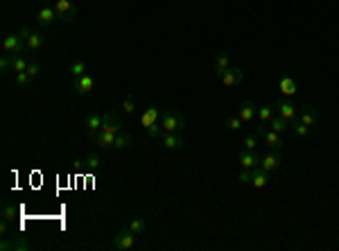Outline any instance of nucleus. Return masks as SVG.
Returning a JSON list of instances; mask_svg holds the SVG:
<instances>
[{
	"mask_svg": "<svg viewBox=\"0 0 339 251\" xmlns=\"http://www.w3.org/2000/svg\"><path fill=\"white\" fill-rule=\"evenodd\" d=\"M278 88H280V95L283 98H294L296 91H299V86H296L294 77L292 75H285V77H280V82H278Z\"/></svg>",
	"mask_w": 339,
	"mask_h": 251,
	"instance_id": "nucleus-18",
	"label": "nucleus"
},
{
	"mask_svg": "<svg viewBox=\"0 0 339 251\" xmlns=\"http://www.w3.org/2000/svg\"><path fill=\"white\" fill-rule=\"evenodd\" d=\"M290 131L294 136H299V138H308L310 136V131H312V129L310 127H305V125L301 123V120H299V118H296V120H292L290 123Z\"/></svg>",
	"mask_w": 339,
	"mask_h": 251,
	"instance_id": "nucleus-26",
	"label": "nucleus"
},
{
	"mask_svg": "<svg viewBox=\"0 0 339 251\" xmlns=\"http://www.w3.org/2000/svg\"><path fill=\"white\" fill-rule=\"evenodd\" d=\"M160 127H163V131H170V134H181L185 127L183 113L177 109L163 111V116H160Z\"/></svg>",
	"mask_w": 339,
	"mask_h": 251,
	"instance_id": "nucleus-2",
	"label": "nucleus"
},
{
	"mask_svg": "<svg viewBox=\"0 0 339 251\" xmlns=\"http://www.w3.org/2000/svg\"><path fill=\"white\" fill-rule=\"evenodd\" d=\"M86 70H88V66H86V62H81V59H77L73 66L68 68V73L73 75V77H81V75H86Z\"/></svg>",
	"mask_w": 339,
	"mask_h": 251,
	"instance_id": "nucleus-30",
	"label": "nucleus"
},
{
	"mask_svg": "<svg viewBox=\"0 0 339 251\" xmlns=\"http://www.w3.org/2000/svg\"><path fill=\"white\" fill-rule=\"evenodd\" d=\"M122 111H124V113H134V111H136V100L131 98V95L122 102Z\"/></svg>",
	"mask_w": 339,
	"mask_h": 251,
	"instance_id": "nucleus-38",
	"label": "nucleus"
},
{
	"mask_svg": "<svg viewBox=\"0 0 339 251\" xmlns=\"http://www.w3.org/2000/svg\"><path fill=\"white\" fill-rule=\"evenodd\" d=\"M145 134H147L149 138L159 141L160 136H163V127H160V123H154V125H149V127H145Z\"/></svg>",
	"mask_w": 339,
	"mask_h": 251,
	"instance_id": "nucleus-32",
	"label": "nucleus"
},
{
	"mask_svg": "<svg viewBox=\"0 0 339 251\" xmlns=\"http://www.w3.org/2000/svg\"><path fill=\"white\" fill-rule=\"evenodd\" d=\"M276 116H278V113H276V106L265 105V106H260V109H258V123H262V125H269Z\"/></svg>",
	"mask_w": 339,
	"mask_h": 251,
	"instance_id": "nucleus-25",
	"label": "nucleus"
},
{
	"mask_svg": "<svg viewBox=\"0 0 339 251\" xmlns=\"http://www.w3.org/2000/svg\"><path fill=\"white\" fill-rule=\"evenodd\" d=\"M238 163H240V167H244V170H253V167L260 166V156L256 152L242 149V152L238 154Z\"/></svg>",
	"mask_w": 339,
	"mask_h": 251,
	"instance_id": "nucleus-14",
	"label": "nucleus"
},
{
	"mask_svg": "<svg viewBox=\"0 0 339 251\" xmlns=\"http://www.w3.org/2000/svg\"><path fill=\"white\" fill-rule=\"evenodd\" d=\"M30 66V62L20 55H2L0 59V68L2 70H14V73H25Z\"/></svg>",
	"mask_w": 339,
	"mask_h": 251,
	"instance_id": "nucleus-4",
	"label": "nucleus"
},
{
	"mask_svg": "<svg viewBox=\"0 0 339 251\" xmlns=\"http://www.w3.org/2000/svg\"><path fill=\"white\" fill-rule=\"evenodd\" d=\"M7 229H9V222H0V233H7Z\"/></svg>",
	"mask_w": 339,
	"mask_h": 251,
	"instance_id": "nucleus-39",
	"label": "nucleus"
},
{
	"mask_svg": "<svg viewBox=\"0 0 339 251\" xmlns=\"http://www.w3.org/2000/svg\"><path fill=\"white\" fill-rule=\"evenodd\" d=\"M231 66V59H228L226 52H217V59H215V66H213V75H215L217 80H219V75Z\"/></svg>",
	"mask_w": 339,
	"mask_h": 251,
	"instance_id": "nucleus-24",
	"label": "nucleus"
},
{
	"mask_svg": "<svg viewBox=\"0 0 339 251\" xmlns=\"http://www.w3.org/2000/svg\"><path fill=\"white\" fill-rule=\"evenodd\" d=\"M129 229L136 233V235H142V233L147 231V222L142 220V217H136V220L129 222Z\"/></svg>",
	"mask_w": 339,
	"mask_h": 251,
	"instance_id": "nucleus-31",
	"label": "nucleus"
},
{
	"mask_svg": "<svg viewBox=\"0 0 339 251\" xmlns=\"http://www.w3.org/2000/svg\"><path fill=\"white\" fill-rule=\"evenodd\" d=\"M280 163H283V154H280V149H269L267 154L260 156V167L267 170V172H274Z\"/></svg>",
	"mask_w": 339,
	"mask_h": 251,
	"instance_id": "nucleus-10",
	"label": "nucleus"
},
{
	"mask_svg": "<svg viewBox=\"0 0 339 251\" xmlns=\"http://www.w3.org/2000/svg\"><path fill=\"white\" fill-rule=\"evenodd\" d=\"M267 184H269V172L262 170L260 166L253 167V170H251V186H253V188L262 190V188H267Z\"/></svg>",
	"mask_w": 339,
	"mask_h": 251,
	"instance_id": "nucleus-19",
	"label": "nucleus"
},
{
	"mask_svg": "<svg viewBox=\"0 0 339 251\" xmlns=\"http://www.w3.org/2000/svg\"><path fill=\"white\" fill-rule=\"evenodd\" d=\"M25 73L30 75L32 80H37V77H39V73H41V63H39L37 59H32V62H30V66H27V70H25Z\"/></svg>",
	"mask_w": 339,
	"mask_h": 251,
	"instance_id": "nucleus-36",
	"label": "nucleus"
},
{
	"mask_svg": "<svg viewBox=\"0 0 339 251\" xmlns=\"http://www.w3.org/2000/svg\"><path fill=\"white\" fill-rule=\"evenodd\" d=\"M299 120H301L305 127H315L317 125V109L312 105H303L301 109H299Z\"/></svg>",
	"mask_w": 339,
	"mask_h": 251,
	"instance_id": "nucleus-17",
	"label": "nucleus"
},
{
	"mask_svg": "<svg viewBox=\"0 0 339 251\" xmlns=\"http://www.w3.org/2000/svg\"><path fill=\"white\" fill-rule=\"evenodd\" d=\"M242 80H244L242 70H240V68H233V66H228L226 70L219 75V82H222V86H226V88H231V86H238Z\"/></svg>",
	"mask_w": 339,
	"mask_h": 251,
	"instance_id": "nucleus-12",
	"label": "nucleus"
},
{
	"mask_svg": "<svg viewBox=\"0 0 339 251\" xmlns=\"http://www.w3.org/2000/svg\"><path fill=\"white\" fill-rule=\"evenodd\" d=\"M242 125H244V123H242L240 116H228L226 118V129H228V131H240Z\"/></svg>",
	"mask_w": 339,
	"mask_h": 251,
	"instance_id": "nucleus-33",
	"label": "nucleus"
},
{
	"mask_svg": "<svg viewBox=\"0 0 339 251\" xmlns=\"http://www.w3.org/2000/svg\"><path fill=\"white\" fill-rule=\"evenodd\" d=\"M55 9L59 21H66V23L75 21V16H77V7L73 0H55Z\"/></svg>",
	"mask_w": 339,
	"mask_h": 251,
	"instance_id": "nucleus-8",
	"label": "nucleus"
},
{
	"mask_svg": "<svg viewBox=\"0 0 339 251\" xmlns=\"http://www.w3.org/2000/svg\"><path fill=\"white\" fill-rule=\"evenodd\" d=\"M20 34H23V39H25V45H27V50L37 52V50L43 48V43H45L43 34H41V32H37V30H32L30 25H23V27H20Z\"/></svg>",
	"mask_w": 339,
	"mask_h": 251,
	"instance_id": "nucleus-5",
	"label": "nucleus"
},
{
	"mask_svg": "<svg viewBox=\"0 0 339 251\" xmlns=\"http://www.w3.org/2000/svg\"><path fill=\"white\" fill-rule=\"evenodd\" d=\"M276 113L280 118H285L287 123H292V120L299 118V106L292 102V98H280L276 102Z\"/></svg>",
	"mask_w": 339,
	"mask_h": 251,
	"instance_id": "nucleus-7",
	"label": "nucleus"
},
{
	"mask_svg": "<svg viewBox=\"0 0 339 251\" xmlns=\"http://www.w3.org/2000/svg\"><path fill=\"white\" fill-rule=\"evenodd\" d=\"M0 249H2V251H9V249H14V251H27V249H32V245L14 235L12 240H5V242L0 245Z\"/></svg>",
	"mask_w": 339,
	"mask_h": 251,
	"instance_id": "nucleus-22",
	"label": "nucleus"
},
{
	"mask_svg": "<svg viewBox=\"0 0 339 251\" xmlns=\"http://www.w3.org/2000/svg\"><path fill=\"white\" fill-rule=\"evenodd\" d=\"M57 21H59V16H57L55 5H43L41 12L37 14V23L41 25V27H50V25H55Z\"/></svg>",
	"mask_w": 339,
	"mask_h": 251,
	"instance_id": "nucleus-11",
	"label": "nucleus"
},
{
	"mask_svg": "<svg viewBox=\"0 0 339 251\" xmlns=\"http://www.w3.org/2000/svg\"><path fill=\"white\" fill-rule=\"evenodd\" d=\"M160 116H163V111H160L156 105H149L147 109L142 111V116H140V125H142V129L149 127V125H154V123H159V118H160Z\"/></svg>",
	"mask_w": 339,
	"mask_h": 251,
	"instance_id": "nucleus-16",
	"label": "nucleus"
},
{
	"mask_svg": "<svg viewBox=\"0 0 339 251\" xmlns=\"http://www.w3.org/2000/svg\"><path fill=\"white\" fill-rule=\"evenodd\" d=\"M0 217H2L5 222H9V224H12V222H16V217H19V209H16L14 204L5 202V204H2V213H0Z\"/></svg>",
	"mask_w": 339,
	"mask_h": 251,
	"instance_id": "nucleus-27",
	"label": "nucleus"
},
{
	"mask_svg": "<svg viewBox=\"0 0 339 251\" xmlns=\"http://www.w3.org/2000/svg\"><path fill=\"white\" fill-rule=\"evenodd\" d=\"M113 113H98V111H93V113H88V118H86V123H84V127H86V134L88 136H95L102 129V125H104V120H109Z\"/></svg>",
	"mask_w": 339,
	"mask_h": 251,
	"instance_id": "nucleus-9",
	"label": "nucleus"
},
{
	"mask_svg": "<svg viewBox=\"0 0 339 251\" xmlns=\"http://www.w3.org/2000/svg\"><path fill=\"white\" fill-rule=\"evenodd\" d=\"M75 91L80 93V95H86V93L93 91V86H95V80H93L91 75H81V77H75Z\"/></svg>",
	"mask_w": 339,
	"mask_h": 251,
	"instance_id": "nucleus-20",
	"label": "nucleus"
},
{
	"mask_svg": "<svg viewBox=\"0 0 339 251\" xmlns=\"http://www.w3.org/2000/svg\"><path fill=\"white\" fill-rule=\"evenodd\" d=\"M258 138H260V136L256 134V131H251V134L244 136V149L253 152V149H256V145H258Z\"/></svg>",
	"mask_w": 339,
	"mask_h": 251,
	"instance_id": "nucleus-34",
	"label": "nucleus"
},
{
	"mask_svg": "<svg viewBox=\"0 0 339 251\" xmlns=\"http://www.w3.org/2000/svg\"><path fill=\"white\" fill-rule=\"evenodd\" d=\"M238 116L242 118V123L244 125H249L258 118V109H256V105H253L251 100H247V102H242V106L238 109Z\"/></svg>",
	"mask_w": 339,
	"mask_h": 251,
	"instance_id": "nucleus-15",
	"label": "nucleus"
},
{
	"mask_svg": "<svg viewBox=\"0 0 339 251\" xmlns=\"http://www.w3.org/2000/svg\"><path fill=\"white\" fill-rule=\"evenodd\" d=\"M136 240H138V235H136V233L131 231L129 227H127V229H120V231L113 235V247H116L118 251L134 249V247H136Z\"/></svg>",
	"mask_w": 339,
	"mask_h": 251,
	"instance_id": "nucleus-3",
	"label": "nucleus"
},
{
	"mask_svg": "<svg viewBox=\"0 0 339 251\" xmlns=\"http://www.w3.org/2000/svg\"><path fill=\"white\" fill-rule=\"evenodd\" d=\"M160 145L165 147V149H183L185 147V141H183V136L181 134H170V131H163V136L159 138Z\"/></svg>",
	"mask_w": 339,
	"mask_h": 251,
	"instance_id": "nucleus-13",
	"label": "nucleus"
},
{
	"mask_svg": "<svg viewBox=\"0 0 339 251\" xmlns=\"http://www.w3.org/2000/svg\"><path fill=\"white\" fill-rule=\"evenodd\" d=\"M122 131V125H120V120H118V116L113 113L109 120H104V125H102V129H100L98 134L93 136V143H95V147H100V149H111L113 147V141H116V136Z\"/></svg>",
	"mask_w": 339,
	"mask_h": 251,
	"instance_id": "nucleus-1",
	"label": "nucleus"
},
{
	"mask_svg": "<svg viewBox=\"0 0 339 251\" xmlns=\"http://www.w3.org/2000/svg\"><path fill=\"white\" fill-rule=\"evenodd\" d=\"M238 184H242V186L251 184V170H244V167H242L240 174H238Z\"/></svg>",
	"mask_w": 339,
	"mask_h": 251,
	"instance_id": "nucleus-37",
	"label": "nucleus"
},
{
	"mask_svg": "<svg viewBox=\"0 0 339 251\" xmlns=\"http://www.w3.org/2000/svg\"><path fill=\"white\" fill-rule=\"evenodd\" d=\"M2 50H5V55H20V52H25L27 50V45H25V39L23 34H9V37H5V41H2Z\"/></svg>",
	"mask_w": 339,
	"mask_h": 251,
	"instance_id": "nucleus-6",
	"label": "nucleus"
},
{
	"mask_svg": "<svg viewBox=\"0 0 339 251\" xmlns=\"http://www.w3.org/2000/svg\"><path fill=\"white\" fill-rule=\"evenodd\" d=\"M32 77L27 73H14V84L20 86V88H25V86H30Z\"/></svg>",
	"mask_w": 339,
	"mask_h": 251,
	"instance_id": "nucleus-35",
	"label": "nucleus"
},
{
	"mask_svg": "<svg viewBox=\"0 0 339 251\" xmlns=\"http://www.w3.org/2000/svg\"><path fill=\"white\" fill-rule=\"evenodd\" d=\"M269 129H274L276 134H280V136H283L285 131H290V123H287L285 118L276 116V118H274V120H271V123H269Z\"/></svg>",
	"mask_w": 339,
	"mask_h": 251,
	"instance_id": "nucleus-28",
	"label": "nucleus"
},
{
	"mask_svg": "<svg viewBox=\"0 0 339 251\" xmlns=\"http://www.w3.org/2000/svg\"><path fill=\"white\" fill-rule=\"evenodd\" d=\"M102 163H104V161L100 159V154H88L86 159H84V167H86V170H102Z\"/></svg>",
	"mask_w": 339,
	"mask_h": 251,
	"instance_id": "nucleus-29",
	"label": "nucleus"
},
{
	"mask_svg": "<svg viewBox=\"0 0 339 251\" xmlns=\"http://www.w3.org/2000/svg\"><path fill=\"white\" fill-rule=\"evenodd\" d=\"M260 138L265 141V145L269 147V149H283V136L276 134L274 129H267V131L260 136Z\"/></svg>",
	"mask_w": 339,
	"mask_h": 251,
	"instance_id": "nucleus-21",
	"label": "nucleus"
},
{
	"mask_svg": "<svg viewBox=\"0 0 339 251\" xmlns=\"http://www.w3.org/2000/svg\"><path fill=\"white\" fill-rule=\"evenodd\" d=\"M131 143H134V136L127 134V131H120V134L116 136V141H113L111 149H116V152H120V149H129Z\"/></svg>",
	"mask_w": 339,
	"mask_h": 251,
	"instance_id": "nucleus-23",
	"label": "nucleus"
}]
</instances>
